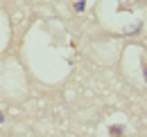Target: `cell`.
<instances>
[{"label": "cell", "instance_id": "3", "mask_svg": "<svg viewBox=\"0 0 147 137\" xmlns=\"http://www.w3.org/2000/svg\"><path fill=\"white\" fill-rule=\"evenodd\" d=\"M2 121H5V115H2V112H0V124H2Z\"/></svg>", "mask_w": 147, "mask_h": 137}, {"label": "cell", "instance_id": "4", "mask_svg": "<svg viewBox=\"0 0 147 137\" xmlns=\"http://www.w3.org/2000/svg\"><path fill=\"white\" fill-rule=\"evenodd\" d=\"M143 70H145V79H147V65H143Z\"/></svg>", "mask_w": 147, "mask_h": 137}, {"label": "cell", "instance_id": "1", "mask_svg": "<svg viewBox=\"0 0 147 137\" xmlns=\"http://www.w3.org/2000/svg\"><path fill=\"white\" fill-rule=\"evenodd\" d=\"M122 135V126H111V137H120Z\"/></svg>", "mask_w": 147, "mask_h": 137}, {"label": "cell", "instance_id": "2", "mask_svg": "<svg viewBox=\"0 0 147 137\" xmlns=\"http://www.w3.org/2000/svg\"><path fill=\"white\" fill-rule=\"evenodd\" d=\"M75 9H77V11H84V9H86V0H79V2H75Z\"/></svg>", "mask_w": 147, "mask_h": 137}]
</instances>
